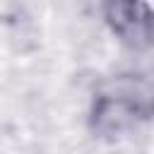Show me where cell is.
<instances>
[{"instance_id": "6da1fadb", "label": "cell", "mask_w": 154, "mask_h": 154, "mask_svg": "<svg viewBox=\"0 0 154 154\" xmlns=\"http://www.w3.org/2000/svg\"><path fill=\"white\" fill-rule=\"evenodd\" d=\"M149 91L137 87H116L99 91L89 111V128L99 137L132 135L149 118Z\"/></svg>"}, {"instance_id": "7a4b0ae2", "label": "cell", "mask_w": 154, "mask_h": 154, "mask_svg": "<svg viewBox=\"0 0 154 154\" xmlns=\"http://www.w3.org/2000/svg\"><path fill=\"white\" fill-rule=\"evenodd\" d=\"M103 17L113 34H118L123 41L147 43L149 0H103Z\"/></svg>"}]
</instances>
